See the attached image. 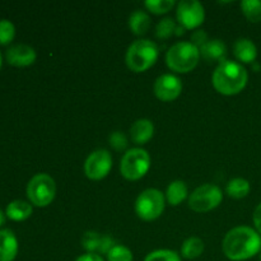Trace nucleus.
Here are the masks:
<instances>
[{
  "instance_id": "obj_1",
  "label": "nucleus",
  "mask_w": 261,
  "mask_h": 261,
  "mask_svg": "<svg viewBox=\"0 0 261 261\" xmlns=\"http://www.w3.org/2000/svg\"><path fill=\"white\" fill-rule=\"evenodd\" d=\"M222 250L231 261L249 260L261 251V236L251 227H234L224 236Z\"/></svg>"
},
{
  "instance_id": "obj_2",
  "label": "nucleus",
  "mask_w": 261,
  "mask_h": 261,
  "mask_svg": "<svg viewBox=\"0 0 261 261\" xmlns=\"http://www.w3.org/2000/svg\"><path fill=\"white\" fill-rule=\"evenodd\" d=\"M249 82V74L242 64L226 60L218 64L212 75L214 89L223 96H234L245 89Z\"/></svg>"
},
{
  "instance_id": "obj_3",
  "label": "nucleus",
  "mask_w": 261,
  "mask_h": 261,
  "mask_svg": "<svg viewBox=\"0 0 261 261\" xmlns=\"http://www.w3.org/2000/svg\"><path fill=\"white\" fill-rule=\"evenodd\" d=\"M158 46L150 40H137L127 47L125 63L134 73H143L152 68L158 60Z\"/></svg>"
},
{
  "instance_id": "obj_4",
  "label": "nucleus",
  "mask_w": 261,
  "mask_h": 261,
  "mask_svg": "<svg viewBox=\"0 0 261 261\" xmlns=\"http://www.w3.org/2000/svg\"><path fill=\"white\" fill-rule=\"evenodd\" d=\"M200 56V50L196 46L188 41H182L168 48L166 64L176 73H189L198 66Z\"/></svg>"
},
{
  "instance_id": "obj_5",
  "label": "nucleus",
  "mask_w": 261,
  "mask_h": 261,
  "mask_svg": "<svg viewBox=\"0 0 261 261\" xmlns=\"http://www.w3.org/2000/svg\"><path fill=\"white\" fill-rule=\"evenodd\" d=\"M150 168V155L143 148H132L120 162V172L129 181H138L144 177Z\"/></svg>"
},
{
  "instance_id": "obj_6",
  "label": "nucleus",
  "mask_w": 261,
  "mask_h": 261,
  "mask_svg": "<svg viewBox=\"0 0 261 261\" xmlns=\"http://www.w3.org/2000/svg\"><path fill=\"white\" fill-rule=\"evenodd\" d=\"M166 198L157 189H147L142 191L135 200V213L142 221L152 222L162 216L165 212Z\"/></svg>"
},
{
  "instance_id": "obj_7",
  "label": "nucleus",
  "mask_w": 261,
  "mask_h": 261,
  "mask_svg": "<svg viewBox=\"0 0 261 261\" xmlns=\"http://www.w3.org/2000/svg\"><path fill=\"white\" fill-rule=\"evenodd\" d=\"M56 195V184L47 173H37L27 185V196L31 204L38 208L50 205Z\"/></svg>"
},
{
  "instance_id": "obj_8",
  "label": "nucleus",
  "mask_w": 261,
  "mask_h": 261,
  "mask_svg": "<svg viewBox=\"0 0 261 261\" xmlns=\"http://www.w3.org/2000/svg\"><path fill=\"white\" fill-rule=\"evenodd\" d=\"M223 200V193L213 184L199 186L189 196V208L196 213H208L213 211Z\"/></svg>"
},
{
  "instance_id": "obj_9",
  "label": "nucleus",
  "mask_w": 261,
  "mask_h": 261,
  "mask_svg": "<svg viewBox=\"0 0 261 261\" xmlns=\"http://www.w3.org/2000/svg\"><path fill=\"white\" fill-rule=\"evenodd\" d=\"M176 18L185 30H196L205 19V10L198 0H181L177 4Z\"/></svg>"
},
{
  "instance_id": "obj_10",
  "label": "nucleus",
  "mask_w": 261,
  "mask_h": 261,
  "mask_svg": "<svg viewBox=\"0 0 261 261\" xmlns=\"http://www.w3.org/2000/svg\"><path fill=\"white\" fill-rule=\"evenodd\" d=\"M112 168L111 153L106 149H97L87 157L84 162V173L92 181L106 177Z\"/></svg>"
},
{
  "instance_id": "obj_11",
  "label": "nucleus",
  "mask_w": 261,
  "mask_h": 261,
  "mask_svg": "<svg viewBox=\"0 0 261 261\" xmlns=\"http://www.w3.org/2000/svg\"><path fill=\"white\" fill-rule=\"evenodd\" d=\"M154 94L160 101L172 102L182 92V82L173 74H162L154 82Z\"/></svg>"
},
{
  "instance_id": "obj_12",
  "label": "nucleus",
  "mask_w": 261,
  "mask_h": 261,
  "mask_svg": "<svg viewBox=\"0 0 261 261\" xmlns=\"http://www.w3.org/2000/svg\"><path fill=\"white\" fill-rule=\"evenodd\" d=\"M82 245L83 249L89 254H96L102 256L107 255L110 250L116 245L115 240L107 234H101L98 232H86L82 239Z\"/></svg>"
},
{
  "instance_id": "obj_13",
  "label": "nucleus",
  "mask_w": 261,
  "mask_h": 261,
  "mask_svg": "<svg viewBox=\"0 0 261 261\" xmlns=\"http://www.w3.org/2000/svg\"><path fill=\"white\" fill-rule=\"evenodd\" d=\"M5 58L10 65L24 68V66H30L35 63L37 54H36L35 48L31 47L30 45L19 43V45H14L8 48Z\"/></svg>"
},
{
  "instance_id": "obj_14",
  "label": "nucleus",
  "mask_w": 261,
  "mask_h": 261,
  "mask_svg": "<svg viewBox=\"0 0 261 261\" xmlns=\"http://www.w3.org/2000/svg\"><path fill=\"white\" fill-rule=\"evenodd\" d=\"M227 45L222 40H209L200 48V55L208 63H223L227 60Z\"/></svg>"
},
{
  "instance_id": "obj_15",
  "label": "nucleus",
  "mask_w": 261,
  "mask_h": 261,
  "mask_svg": "<svg viewBox=\"0 0 261 261\" xmlns=\"http://www.w3.org/2000/svg\"><path fill=\"white\" fill-rule=\"evenodd\" d=\"M154 135V125L148 119H139L130 127V138L137 145H144Z\"/></svg>"
},
{
  "instance_id": "obj_16",
  "label": "nucleus",
  "mask_w": 261,
  "mask_h": 261,
  "mask_svg": "<svg viewBox=\"0 0 261 261\" xmlns=\"http://www.w3.org/2000/svg\"><path fill=\"white\" fill-rule=\"evenodd\" d=\"M18 254V240L10 229H0V261H13Z\"/></svg>"
},
{
  "instance_id": "obj_17",
  "label": "nucleus",
  "mask_w": 261,
  "mask_h": 261,
  "mask_svg": "<svg viewBox=\"0 0 261 261\" xmlns=\"http://www.w3.org/2000/svg\"><path fill=\"white\" fill-rule=\"evenodd\" d=\"M234 58L244 64H251L257 58V47L250 38H239L233 46Z\"/></svg>"
},
{
  "instance_id": "obj_18",
  "label": "nucleus",
  "mask_w": 261,
  "mask_h": 261,
  "mask_svg": "<svg viewBox=\"0 0 261 261\" xmlns=\"http://www.w3.org/2000/svg\"><path fill=\"white\" fill-rule=\"evenodd\" d=\"M5 214L8 218L15 222H23L32 214V205L24 200H14L8 204Z\"/></svg>"
},
{
  "instance_id": "obj_19",
  "label": "nucleus",
  "mask_w": 261,
  "mask_h": 261,
  "mask_svg": "<svg viewBox=\"0 0 261 261\" xmlns=\"http://www.w3.org/2000/svg\"><path fill=\"white\" fill-rule=\"evenodd\" d=\"M188 198V186L184 181L176 180L168 185L166 190V200L170 205L177 206Z\"/></svg>"
},
{
  "instance_id": "obj_20",
  "label": "nucleus",
  "mask_w": 261,
  "mask_h": 261,
  "mask_svg": "<svg viewBox=\"0 0 261 261\" xmlns=\"http://www.w3.org/2000/svg\"><path fill=\"white\" fill-rule=\"evenodd\" d=\"M150 18L144 10H135L129 17V28L134 35L143 36L149 31Z\"/></svg>"
},
{
  "instance_id": "obj_21",
  "label": "nucleus",
  "mask_w": 261,
  "mask_h": 261,
  "mask_svg": "<svg viewBox=\"0 0 261 261\" xmlns=\"http://www.w3.org/2000/svg\"><path fill=\"white\" fill-rule=\"evenodd\" d=\"M251 186L246 178L236 177L232 178L226 186V193L232 199H244L250 194Z\"/></svg>"
},
{
  "instance_id": "obj_22",
  "label": "nucleus",
  "mask_w": 261,
  "mask_h": 261,
  "mask_svg": "<svg viewBox=\"0 0 261 261\" xmlns=\"http://www.w3.org/2000/svg\"><path fill=\"white\" fill-rule=\"evenodd\" d=\"M204 252V242L198 237H190L185 240L181 246V256L184 259L194 260L198 259Z\"/></svg>"
},
{
  "instance_id": "obj_23",
  "label": "nucleus",
  "mask_w": 261,
  "mask_h": 261,
  "mask_svg": "<svg viewBox=\"0 0 261 261\" xmlns=\"http://www.w3.org/2000/svg\"><path fill=\"white\" fill-rule=\"evenodd\" d=\"M241 9L250 22H261V0H244L241 2Z\"/></svg>"
},
{
  "instance_id": "obj_24",
  "label": "nucleus",
  "mask_w": 261,
  "mask_h": 261,
  "mask_svg": "<svg viewBox=\"0 0 261 261\" xmlns=\"http://www.w3.org/2000/svg\"><path fill=\"white\" fill-rule=\"evenodd\" d=\"M144 7L153 14L161 15L172 10V8L175 7V2L173 0H147L144 3Z\"/></svg>"
},
{
  "instance_id": "obj_25",
  "label": "nucleus",
  "mask_w": 261,
  "mask_h": 261,
  "mask_svg": "<svg viewBox=\"0 0 261 261\" xmlns=\"http://www.w3.org/2000/svg\"><path fill=\"white\" fill-rule=\"evenodd\" d=\"M176 27H177V24L172 18H165L155 27V37L160 38V40H167L171 36L175 35Z\"/></svg>"
},
{
  "instance_id": "obj_26",
  "label": "nucleus",
  "mask_w": 261,
  "mask_h": 261,
  "mask_svg": "<svg viewBox=\"0 0 261 261\" xmlns=\"http://www.w3.org/2000/svg\"><path fill=\"white\" fill-rule=\"evenodd\" d=\"M144 261H182V260H181V255H178L177 252L173 251V250L161 249V250H154V251L149 252V254L145 256Z\"/></svg>"
},
{
  "instance_id": "obj_27",
  "label": "nucleus",
  "mask_w": 261,
  "mask_h": 261,
  "mask_svg": "<svg viewBox=\"0 0 261 261\" xmlns=\"http://www.w3.org/2000/svg\"><path fill=\"white\" fill-rule=\"evenodd\" d=\"M107 261H133L134 256H133L132 250L127 249L124 245H115L109 254L106 255Z\"/></svg>"
},
{
  "instance_id": "obj_28",
  "label": "nucleus",
  "mask_w": 261,
  "mask_h": 261,
  "mask_svg": "<svg viewBox=\"0 0 261 261\" xmlns=\"http://www.w3.org/2000/svg\"><path fill=\"white\" fill-rule=\"evenodd\" d=\"M15 37V27L10 20L0 19V45H9Z\"/></svg>"
},
{
  "instance_id": "obj_29",
  "label": "nucleus",
  "mask_w": 261,
  "mask_h": 261,
  "mask_svg": "<svg viewBox=\"0 0 261 261\" xmlns=\"http://www.w3.org/2000/svg\"><path fill=\"white\" fill-rule=\"evenodd\" d=\"M109 143L115 150L122 152L127 147V138L122 132H114L109 137Z\"/></svg>"
},
{
  "instance_id": "obj_30",
  "label": "nucleus",
  "mask_w": 261,
  "mask_h": 261,
  "mask_svg": "<svg viewBox=\"0 0 261 261\" xmlns=\"http://www.w3.org/2000/svg\"><path fill=\"white\" fill-rule=\"evenodd\" d=\"M208 41H209L208 40V35H206L205 31H203V30L195 31V32L191 35V43H193L194 46H196L199 50H200V48L203 47V46L205 45Z\"/></svg>"
},
{
  "instance_id": "obj_31",
  "label": "nucleus",
  "mask_w": 261,
  "mask_h": 261,
  "mask_svg": "<svg viewBox=\"0 0 261 261\" xmlns=\"http://www.w3.org/2000/svg\"><path fill=\"white\" fill-rule=\"evenodd\" d=\"M252 221H254V226L257 233L261 234V203L255 208L254 214H252Z\"/></svg>"
},
{
  "instance_id": "obj_32",
  "label": "nucleus",
  "mask_w": 261,
  "mask_h": 261,
  "mask_svg": "<svg viewBox=\"0 0 261 261\" xmlns=\"http://www.w3.org/2000/svg\"><path fill=\"white\" fill-rule=\"evenodd\" d=\"M74 261H105V260H103V257L99 256V255L86 252L84 255H81V256L76 257Z\"/></svg>"
},
{
  "instance_id": "obj_33",
  "label": "nucleus",
  "mask_w": 261,
  "mask_h": 261,
  "mask_svg": "<svg viewBox=\"0 0 261 261\" xmlns=\"http://www.w3.org/2000/svg\"><path fill=\"white\" fill-rule=\"evenodd\" d=\"M185 31H186V30L182 27V25L177 24V27H176L175 35H176V36H181V35H184V33H185Z\"/></svg>"
},
{
  "instance_id": "obj_34",
  "label": "nucleus",
  "mask_w": 261,
  "mask_h": 261,
  "mask_svg": "<svg viewBox=\"0 0 261 261\" xmlns=\"http://www.w3.org/2000/svg\"><path fill=\"white\" fill-rule=\"evenodd\" d=\"M4 223H5V216L4 213H3L2 209H0V227H2Z\"/></svg>"
},
{
  "instance_id": "obj_35",
  "label": "nucleus",
  "mask_w": 261,
  "mask_h": 261,
  "mask_svg": "<svg viewBox=\"0 0 261 261\" xmlns=\"http://www.w3.org/2000/svg\"><path fill=\"white\" fill-rule=\"evenodd\" d=\"M2 64H3V56H2V53H0V68H2Z\"/></svg>"
},
{
  "instance_id": "obj_36",
  "label": "nucleus",
  "mask_w": 261,
  "mask_h": 261,
  "mask_svg": "<svg viewBox=\"0 0 261 261\" xmlns=\"http://www.w3.org/2000/svg\"><path fill=\"white\" fill-rule=\"evenodd\" d=\"M260 261H261V255H260Z\"/></svg>"
}]
</instances>
